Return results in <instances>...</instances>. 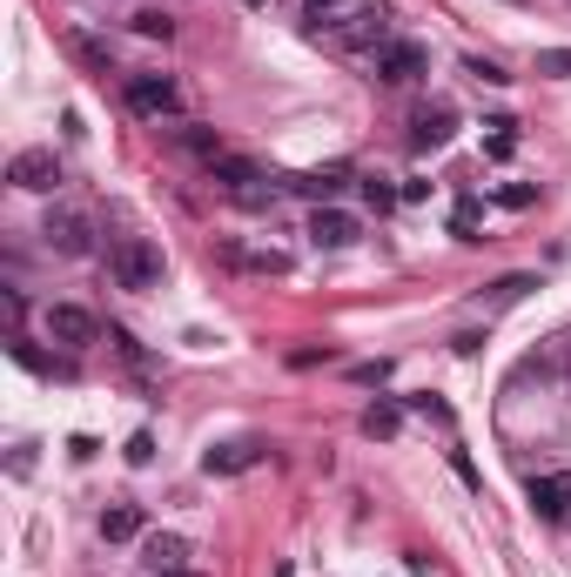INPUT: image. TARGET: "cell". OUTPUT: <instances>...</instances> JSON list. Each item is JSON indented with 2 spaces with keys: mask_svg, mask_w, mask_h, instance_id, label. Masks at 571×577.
I'll return each instance as SVG.
<instances>
[{
  "mask_svg": "<svg viewBox=\"0 0 571 577\" xmlns=\"http://www.w3.org/2000/svg\"><path fill=\"white\" fill-rule=\"evenodd\" d=\"M477 215H484L477 202H457V215H450V236H457V242H477Z\"/></svg>",
  "mask_w": 571,
  "mask_h": 577,
  "instance_id": "cb8c5ba5",
  "label": "cell"
},
{
  "mask_svg": "<svg viewBox=\"0 0 571 577\" xmlns=\"http://www.w3.org/2000/svg\"><path fill=\"white\" fill-rule=\"evenodd\" d=\"M236 262H243V268H256V276H289V255H283V249H256V255H243V249H236Z\"/></svg>",
  "mask_w": 571,
  "mask_h": 577,
  "instance_id": "7402d4cb",
  "label": "cell"
},
{
  "mask_svg": "<svg viewBox=\"0 0 571 577\" xmlns=\"http://www.w3.org/2000/svg\"><path fill=\"white\" fill-rule=\"evenodd\" d=\"M8 181L27 188V196H54L61 188V155L54 148H21V155L8 162Z\"/></svg>",
  "mask_w": 571,
  "mask_h": 577,
  "instance_id": "5b68a950",
  "label": "cell"
},
{
  "mask_svg": "<svg viewBox=\"0 0 571 577\" xmlns=\"http://www.w3.org/2000/svg\"><path fill=\"white\" fill-rule=\"evenodd\" d=\"M498 202H505V209H531V202H538V188H531V181H511V188H498Z\"/></svg>",
  "mask_w": 571,
  "mask_h": 577,
  "instance_id": "83f0119b",
  "label": "cell"
},
{
  "mask_svg": "<svg viewBox=\"0 0 571 577\" xmlns=\"http://www.w3.org/2000/svg\"><path fill=\"white\" fill-rule=\"evenodd\" d=\"M209 181L222 188L228 202H236V196H249V188H262L270 175H262V168H256L249 155H215V162H209Z\"/></svg>",
  "mask_w": 571,
  "mask_h": 577,
  "instance_id": "8fae6325",
  "label": "cell"
},
{
  "mask_svg": "<svg viewBox=\"0 0 571 577\" xmlns=\"http://www.w3.org/2000/svg\"><path fill=\"white\" fill-rule=\"evenodd\" d=\"M135 34H148V41H169L175 21H169V14H156V8H141V14H135Z\"/></svg>",
  "mask_w": 571,
  "mask_h": 577,
  "instance_id": "d4e9b609",
  "label": "cell"
},
{
  "mask_svg": "<svg viewBox=\"0 0 571 577\" xmlns=\"http://www.w3.org/2000/svg\"><path fill=\"white\" fill-rule=\"evenodd\" d=\"M336 8H343V0H310V21H330Z\"/></svg>",
  "mask_w": 571,
  "mask_h": 577,
  "instance_id": "d6a6232c",
  "label": "cell"
},
{
  "mask_svg": "<svg viewBox=\"0 0 571 577\" xmlns=\"http://www.w3.org/2000/svg\"><path fill=\"white\" fill-rule=\"evenodd\" d=\"M41 242H48L54 255H88V249H95V222H88L82 209H48Z\"/></svg>",
  "mask_w": 571,
  "mask_h": 577,
  "instance_id": "52a82bcc",
  "label": "cell"
},
{
  "mask_svg": "<svg viewBox=\"0 0 571 577\" xmlns=\"http://www.w3.org/2000/svg\"><path fill=\"white\" fill-rule=\"evenodd\" d=\"M350 376H357V382H370V390H376V382H390V363H384V356H376V363H357Z\"/></svg>",
  "mask_w": 571,
  "mask_h": 577,
  "instance_id": "f546056e",
  "label": "cell"
},
{
  "mask_svg": "<svg viewBox=\"0 0 571 577\" xmlns=\"http://www.w3.org/2000/svg\"><path fill=\"white\" fill-rule=\"evenodd\" d=\"M531 289H538V276H498V283H491V289L477 296V310H484V316H498V310H518V302H524Z\"/></svg>",
  "mask_w": 571,
  "mask_h": 577,
  "instance_id": "2e32d148",
  "label": "cell"
},
{
  "mask_svg": "<svg viewBox=\"0 0 571 577\" xmlns=\"http://www.w3.org/2000/svg\"><path fill=\"white\" fill-rule=\"evenodd\" d=\"M484 128H491V141H484L491 162H511L518 155V122H505V114H498V122H484Z\"/></svg>",
  "mask_w": 571,
  "mask_h": 577,
  "instance_id": "ffe728a7",
  "label": "cell"
},
{
  "mask_svg": "<svg viewBox=\"0 0 571 577\" xmlns=\"http://www.w3.org/2000/svg\"><path fill=\"white\" fill-rule=\"evenodd\" d=\"M538 74H551V81H564V74H571V48H545V54H538Z\"/></svg>",
  "mask_w": 571,
  "mask_h": 577,
  "instance_id": "484cf974",
  "label": "cell"
},
{
  "mask_svg": "<svg viewBox=\"0 0 571 577\" xmlns=\"http://www.w3.org/2000/svg\"><path fill=\"white\" fill-rule=\"evenodd\" d=\"M128 464H135V471H141V464H156V437H148V430L128 437Z\"/></svg>",
  "mask_w": 571,
  "mask_h": 577,
  "instance_id": "f1b7e54d",
  "label": "cell"
},
{
  "mask_svg": "<svg viewBox=\"0 0 571 577\" xmlns=\"http://www.w3.org/2000/svg\"><path fill=\"white\" fill-rule=\"evenodd\" d=\"M450 128H457V114H450L444 101H431V108H417V114H410V141H417V148H444Z\"/></svg>",
  "mask_w": 571,
  "mask_h": 577,
  "instance_id": "5bb4252c",
  "label": "cell"
},
{
  "mask_svg": "<svg viewBox=\"0 0 571 577\" xmlns=\"http://www.w3.org/2000/svg\"><path fill=\"white\" fill-rule=\"evenodd\" d=\"M169 577H188V570H169Z\"/></svg>",
  "mask_w": 571,
  "mask_h": 577,
  "instance_id": "836d02e7",
  "label": "cell"
},
{
  "mask_svg": "<svg viewBox=\"0 0 571 577\" xmlns=\"http://www.w3.org/2000/svg\"><path fill=\"white\" fill-rule=\"evenodd\" d=\"M74 54H82L88 67H101V74H108V48L95 41V34H74Z\"/></svg>",
  "mask_w": 571,
  "mask_h": 577,
  "instance_id": "4316f807",
  "label": "cell"
},
{
  "mask_svg": "<svg viewBox=\"0 0 571 577\" xmlns=\"http://www.w3.org/2000/svg\"><path fill=\"white\" fill-rule=\"evenodd\" d=\"M316 34V41H330L336 54H376V48H384V41H397V27H390V8H357L350 21H316L310 27Z\"/></svg>",
  "mask_w": 571,
  "mask_h": 577,
  "instance_id": "6da1fadb",
  "label": "cell"
},
{
  "mask_svg": "<svg viewBox=\"0 0 571 577\" xmlns=\"http://www.w3.org/2000/svg\"><path fill=\"white\" fill-rule=\"evenodd\" d=\"M464 74H471V81H484V88H505V81H511V74H505L498 61H484V54H471V61H464Z\"/></svg>",
  "mask_w": 571,
  "mask_h": 577,
  "instance_id": "603a6c76",
  "label": "cell"
},
{
  "mask_svg": "<svg viewBox=\"0 0 571 577\" xmlns=\"http://www.w3.org/2000/svg\"><path fill=\"white\" fill-rule=\"evenodd\" d=\"M128 108L141 114V122H175V114H182V88L169 81V74H128Z\"/></svg>",
  "mask_w": 571,
  "mask_h": 577,
  "instance_id": "277c9868",
  "label": "cell"
},
{
  "mask_svg": "<svg viewBox=\"0 0 571 577\" xmlns=\"http://www.w3.org/2000/svg\"><path fill=\"white\" fill-rule=\"evenodd\" d=\"M450 471H457V477H464L471 490H484V477H477V464H471V456H464V450H450Z\"/></svg>",
  "mask_w": 571,
  "mask_h": 577,
  "instance_id": "1f68e13d",
  "label": "cell"
},
{
  "mask_svg": "<svg viewBox=\"0 0 571 577\" xmlns=\"http://www.w3.org/2000/svg\"><path fill=\"white\" fill-rule=\"evenodd\" d=\"M363 202H370V209H376V215H390V209H397V202H404V188H390V181H384V175H363Z\"/></svg>",
  "mask_w": 571,
  "mask_h": 577,
  "instance_id": "44dd1931",
  "label": "cell"
},
{
  "mask_svg": "<svg viewBox=\"0 0 571 577\" xmlns=\"http://www.w3.org/2000/svg\"><path fill=\"white\" fill-rule=\"evenodd\" d=\"M182 148H188V155H196L202 168H209L215 155H228V148H222V135H215V128H182Z\"/></svg>",
  "mask_w": 571,
  "mask_h": 577,
  "instance_id": "d6986e66",
  "label": "cell"
},
{
  "mask_svg": "<svg viewBox=\"0 0 571 577\" xmlns=\"http://www.w3.org/2000/svg\"><path fill=\"white\" fill-rule=\"evenodd\" d=\"M417 74H431V48L410 41V34H397V41H384L370 54V81H384V88H410Z\"/></svg>",
  "mask_w": 571,
  "mask_h": 577,
  "instance_id": "3957f363",
  "label": "cell"
},
{
  "mask_svg": "<svg viewBox=\"0 0 571 577\" xmlns=\"http://www.w3.org/2000/svg\"><path fill=\"white\" fill-rule=\"evenodd\" d=\"M48 342H61V350H88V342H101V323L82 310V302H48Z\"/></svg>",
  "mask_w": 571,
  "mask_h": 577,
  "instance_id": "8992f818",
  "label": "cell"
},
{
  "mask_svg": "<svg viewBox=\"0 0 571 577\" xmlns=\"http://www.w3.org/2000/svg\"><path fill=\"white\" fill-rule=\"evenodd\" d=\"M350 181H357V175H350V162H330V168H310V175H276V188H289V196H310L316 209H323V202H336Z\"/></svg>",
  "mask_w": 571,
  "mask_h": 577,
  "instance_id": "9c48e42d",
  "label": "cell"
},
{
  "mask_svg": "<svg viewBox=\"0 0 571 577\" xmlns=\"http://www.w3.org/2000/svg\"><path fill=\"white\" fill-rule=\"evenodd\" d=\"M524 497H531V511H538L545 524L571 517V477H531V484H524Z\"/></svg>",
  "mask_w": 571,
  "mask_h": 577,
  "instance_id": "4fadbf2b",
  "label": "cell"
},
{
  "mask_svg": "<svg viewBox=\"0 0 571 577\" xmlns=\"http://www.w3.org/2000/svg\"><path fill=\"white\" fill-rule=\"evenodd\" d=\"M141 570L148 577H169V570H188V544L175 530H156V537H141Z\"/></svg>",
  "mask_w": 571,
  "mask_h": 577,
  "instance_id": "7c38bea8",
  "label": "cell"
},
{
  "mask_svg": "<svg viewBox=\"0 0 571 577\" xmlns=\"http://www.w3.org/2000/svg\"><path fill=\"white\" fill-rule=\"evenodd\" d=\"M357 236H363V222H357L350 209H336V202H323V209L310 215V242H316V249H350Z\"/></svg>",
  "mask_w": 571,
  "mask_h": 577,
  "instance_id": "30bf717a",
  "label": "cell"
},
{
  "mask_svg": "<svg viewBox=\"0 0 571 577\" xmlns=\"http://www.w3.org/2000/svg\"><path fill=\"white\" fill-rule=\"evenodd\" d=\"M101 537H108V544H135V537H141V511H135V504L101 511Z\"/></svg>",
  "mask_w": 571,
  "mask_h": 577,
  "instance_id": "ac0fdd59",
  "label": "cell"
},
{
  "mask_svg": "<svg viewBox=\"0 0 571 577\" xmlns=\"http://www.w3.org/2000/svg\"><path fill=\"white\" fill-rule=\"evenodd\" d=\"M262 456H270V443L262 437H236V443H209L202 450V471L209 477H243V471H256Z\"/></svg>",
  "mask_w": 571,
  "mask_h": 577,
  "instance_id": "ba28073f",
  "label": "cell"
},
{
  "mask_svg": "<svg viewBox=\"0 0 571 577\" xmlns=\"http://www.w3.org/2000/svg\"><path fill=\"white\" fill-rule=\"evenodd\" d=\"M404 410H424V416H437V423H444V416H450V410H444V403H437V397H431V390H417V397H404Z\"/></svg>",
  "mask_w": 571,
  "mask_h": 577,
  "instance_id": "4dcf8cb0",
  "label": "cell"
},
{
  "mask_svg": "<svg viewBox=\"0 0 571 577\" xmlns=\"http://www.w3.org/2000/svg\"><path fill=\"white\" fill-rule=\"evenodd\" d=\"M8 356H14L21 369H34V376H74V363H61V356H41L27 336H14V342H8Z\"/></svg>",
  "mask_w": 571,
  "mask_h": 577,
  "instance_id": "e0dca14e",
  "label": "cell"
},
{
  "mask_svg": "<svg viewBox=\"0 0 571 577\" xmlns=\"http://www.w3.org/2000/svg\"><path fill=\"white\" fill-rule=\"evenodd\" d=\"M357 430H363V437H376V443H390V437L404 430V403H397V397H376V403L357 416Z\"/></svg>",
  "mask_w": 571,
  "mask_h": 577,
  "instance_id": "9a60e30c",
  "label": "cell"
},
{
  "mask_svg": "<svg viewBox=\"0 0 571 577\" xmlns=\"http://www.w3.org/2000/svg\"><path fill=\"white\" fill-rule=\"evenodd\" d=\"M108 276H114V289H156L162 283V249L148 242V236H114L108 242Z\"/></svg>",
  "mask_w": 571,
  "mask_h": 577,
  "instance_id": "7a4b0ae2",
  "label": "cell"
}]
</instances>
